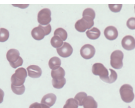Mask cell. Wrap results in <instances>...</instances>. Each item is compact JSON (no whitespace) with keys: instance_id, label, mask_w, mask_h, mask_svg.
Wrapping results in <instances>:
<instances>
[{"instance_id":"3957f363","label":"cell","mask_w":135,"mask_h":108,"mask_svg":"<svg viewBox=\"0 0 135 108\" xmlns=\"http://www.w3.org/2000/svg\"><path fill=\"white\" fill-rule=\"evenodd\" d=\"M94 18L87 16H83V18L79 20L75 24V28L80 33H84L94 26Z\"/></svg>"},{"instance_id":"2e32d148","label":"cell","mask_w":135,"mask_h":108,"mask_svg":"<svg viewBox=\"0 0 135 108\" xmlns=\"http://www.w3.org/2000/svg\"><path fill=\"white\" fill-rule=\"evenodd\" d=\"M83 108H97L98 104L93 97L88 96L83 101Z\"/></svg>"},{"instance_id":"83f0119b","label":"cell","mask_w":135,"mask_h":108,"mask_svg":"<svg viewBox=\"0 0 135 108\" xmlns=\"http://www.w3.org/2000/svg\"><path fill=\"white\" fill-rule=\"evenodd\" d=\"M95 12L92 8H88L85 9L83 12V16H90L95 19Z\"/></svg>"},{"instance_id":"e0dca14e","label":"cell","mask_w":135,"mask_h":108,"mask_svg":"<svg viewBox=\"0 0 135 108\" xmlns=\"http://www.w3.org/2000/svg\"><path fill=\"white\" fill-rule=\"evenodd\" d=\"M87 37L91 40H96L100 37L101 32L96 27L88 30L86 33Z\"/></svg>"},{"instance_id":"6da1fadb","label":"cell","mask_w":135,"mask_h":108,"mask_svg":"<svg viewBox=\"0 0 135 108\" xmlns=\"http://www.w3.org/2000/svg\"><path fill=\"white\" fill-rule=\"evenodd\" d=\"M7 59L10 65L13 68L21 66L23 63L22 58L20 56L19 51L15 49L9 50L7 53Z\"/></svg>"},{"instance_id":"4dcf8cb0","label":"cell","mask_w":135,"mask_h":108,"mask_svg":"<svg viewBox=\"0 0 135 108\" xmlns=\"http://www.w3.org/2000/svg\"><path fill=\"white\" fill-rule=\"evenodd\" d=\"M29 108H42V104L38 103V102H35L31 105Z\"/></svg>"},{"instance_id":"277c9868","label":"cell","mask_w":135,"mask_h":108,"mask_svg":"<svg viewBox=\"0 0 135 108\" xmlns=\"http://www.w3.org/2000/svg\"><path fill=\"white\" fill-rule=\"evenodd\" d=\"M92 71L94 75L99 76L103 81L108 83L109 73L108 70L103 64L101 63L94 64L92 66Z\"/></svg>"},{"instance_id":"5b68a950","label":"cell","mask_w":135,"mask_h":108,"mask_svg":"<svg viewBox=\"0 0 135 108\" xmlns=\"http://www.w3.org/2000/svg\"><path fill=\"white\" fill-rule=\"evenodd\" d=\"M121 99L126 103L132 102L135 98L133 88L131 85L125 84L121 86L119 90Z\"/></svg>"},{"instance_id":"30bf717a","label":"cell","mask_w":135,"mask_h":108,"mask_svg":"<svg viewBox=\"0 0 135 108\" xmlns=\"http://www.w3.org/2000/svg\"><path fill=\"white\" fill-rule=\"evenodd\" d=\"M122 47L128 51H131L135 48V39L131 35H126L124 37L122 41Z\"/></svg>"},{"instance_id":"cb8c5ba5","label":"cell","mask_w":135,"mask_h":108,"mask_svg":"<svg viewBox=\"0 0 135 108\" xmlns=\"http://www.w3.org/2000/svg\"><path fill=\"white\" fill-rule=\"evenodd\" d=\"M11 88L13 92L18 95L23 94L25 90V87L24 85L20 86H16L11 85Z\"/></svg>"},{"instance_id":"d4e9b609","label":"cell","mask_w":135,"mask_h":108,"mask_svg":"<svg viewBox=\"0 0 135 108\" xmlns=\"http://www.w3.org/2000/svg\"><path fill=\"white\" fill-rule=\"evenodd\" d=\"M79 105L74 98H70L66 101L63 108H78Z\"/></svg>"},{"instance_id":"7c38bea8","label":"cell","mask_w":135,"mask_h":108,"mask_svg":"<svg viewBox=\"0 0 135 108\" xmlns=\"http://www.w3.org/2000/svg\"><path fill=\"white\" fill-rule=\"evenodd\" d=\"M104 35L105 38L109 40H114L118 37V33L115 27L110 26L105 28L104 30Z\"/></svg>"},{"instance_id":"9a60e30c","label":"cell","mask_w":135,"mask_h":108,"mask_svg":"<svg viewBox=\"0 0 135 108\" xmlns=\"http://www.w3.org/2000/svg\"><path fill=\"white\" fill-rule=\"evenodd\" d=\"M51 75L52 79L55 80H61L65 78V71L62 67H59L55 69L52 70Z\"/></svg>"},{"instance_id":"603a6c76","label":"cell","mask_w":135,"mask_h":108,"mask_svg":"<svg viewBox=\"0 0 135 108\" xmlns=\"http://www.w3.org/2000/svg\"><path fill=\"white\" fill-rule=\"evenodd\" d=\"M66 83V79L64 78L63 79L61 80H55L52 79V84L54 88L56 89H61L64 87Z\"/></svg>"},{"instance_id":"9c48e42d","label":"cell","mask_w":135,"mask_h":108,"mask_svg":"<svg viewBox=\"0 0 135 108\" xmlns=\"http://www.w3.org/2000/svg\"><path fill=\"white\" fill-rule=\"evenodd\" d=\"M58 54L62 58H68L71 55L73 52V48L71 45L67 42H64L63 45L56 49Z\"/></svg>"},{"instance_id":"7a4b0ae2","label":"cell","mask_w":135,"mask_h":108,"mask_svg":"<svg viewBox=\"0 0 135 108\" xmlns=\"http://www.w3.org/2000/svg\"><path fill=\"white\" fill-rule=\"evenodd\" d=\"M27 77L26 69L23 67L18 68L11 77V85L16 86H20L24 85Z\"/></svg>"},{"instance_id":"484cf974","label":"cell","mask_w":135,"mask_h":108,"mask_svg":"<svg viewBox=\"0 0 135 108\" xmlns=\"http://www.w3.org/2000/svg\"><path fill=\"white\" fill-rule=\"evenodd\" d=\"M109 80L108 84H112L113 83L116 81L117 79V74L114 70L109 69Z\"/></svg>"},{"instance_id":"52a82bcc","label":"cell","mask_w":135,"mask_h":108,"mask_svg":"<svg viewBox=\"0 0 135 108\" xmlns=\"http://www.w3.org/2000/svg\"><path fill=\"white\" fill-rule=\"evenodd\" d=\"M51 12L49 8H44L38 12V21L43 26L48 25L51 21Z\"/></svg>"},{"instance_id":"f546056e","label":"cell","mask_w":135,"mask_h":108,"mask_svg":"<svg viewBox=\"0 0 135 108\" xmlns=\"http://www.w3.org/2000/svg\"><path fill=\"white\" fill-rule=\"evenodd\" d=\"M42 28L45 30L46 35H49V34H50V33L51 32V26L50 24H49L48 25H46L45 26H42Z\"/></svg>"},{"instance_id":"8fae6325","label":"cell","mask_w":135,"mask_h":108,"mask_svg":"<svg viewBox=\"0 0 135 108\" xmlns=\"http://www.w3.org/2000/svg\"><path fill=\"white\" fill-rule=\"evenodd\" d=\"M27 70L28 76L32 78H38L42 75V70L38 65H30L27 68Z\"/></svg>"},{"instance_id":"44dd1931","label":"cell","mask_w":135,"mask_h":108,"mask_svg":"<svg viewBox=\"0 0 135 108\" xmlns=\"http://www.w3.org/2000/svg\"><path fill=\"white\" fill-rule=\"evenodd\" d=\"M87 96V95L85 92H80L76 94L74 99L79 106H83V102Z\"/></svg>"},{"instance_id":"4316f807","label":"cell","mask_w":135,"mask_h":108,"mask_svg":"<svg viewBox=\"0 0 135 108\" xmlns=\"http://www.w3.org/2000/svg\"><path fill=\"white\" fill-rule=\"evenodd\" d=\"M122 7V4H109V8L111 11L117 13L120 12Z\"/></svg>"},{"instance_id":"4fadbf2b","label":"cell","mask_w":135,"mask_h":108,"mask_svg":"<svg viewBox=\"0 0 135 108\" xmlns=\"http://www.w3.org/2000/svg\"><path fill=\"white\" fill-rule=\"evenodd\" d=\"M31 35L34 39L38 41L43 39L46 35L45 32L41 25L34 28L31 32Z\"/></svg>"},{"instance_id":"d590c367","label":"cell","mask_w":135,"mask_h":108,"mask_svg":"<svg viewBox=\"0 0 135 108\" xmlns=\"http://www.w3.org/2000/svg\"><path fill=\"white\" fill-rule=\"evenodd\" d=\"M0 29H1V28H0Z\"/></svg>"},{"instance_id":"f1b7e54d","label":"cell","mask_w":135,"mask_h":108,"mask_svg":"<svg viewBox=\"0 0 135 108\" xmlns=\"http://www.w3.org/2000/svg\"><path fill=\"white\" fill-rule=\"evenodd\" d=\"M128 28L130 30H135V18L132 17L129 19L126 23Z\"/></svg>"},{"instance_id":"ba28073f","label":"cell","mask_w":135,"mask_h":108,"mask_svg":"<svg viewBox=\"0 0 135 108\" xmlns=\"http://www.w3.org/2000/svg\"><path fill=\"white\" fill-rule=\"evenodd\" d=\"M96 50L94 46L90 44L83 45L80 49V55L83 59L89 60L94 56Z\"/></svg>"},{"instance_id":"5bb4252c","label":"cell","mask_w":135,"mask_h":108,"mask_svg":"<svg viewBox=\"0 0 135 108\" xmlns=\"http://www.w3.org/2000/svg\"><path fill=\"white\" fill-rule=\"evenodd\" d=\"M56 96L53 93H48L42 97L41 101V104L46 105L49 107L53 106L56 102Z\"/></svg>"},{"instance_id":"836d02e7","label":"cell","mask_w":135,"mask_h":108,"mask_svg":"<svg viewBox=\"0 0 135 108\" xmlns=\"http://www.w3.org/2000/svg\"><path fill=\"white\" fill-rule=\"evenodd\" d=\"M42 108H50L47 105L44 104H42Z\"/></svg>"},{"instance_id":"ac0fdd59","label":"cell","mask_w":135,"mask_h":108,"mask_svg":"<svg viewBox=\"0 0 135 108\" xmlns=\"http://www.w3.org/2000/svg\"><path fill=\"white\" fill-rule=\"evenodd\" d=\"M61 65V60L58 57L53 56L49 60V67L52 70L59 68L60 67Z\"/></svg>"},{"instance_id":"e575fe53","label":"cell","mask_w":135,"mask_h":108,"mask_svg":"<svg viewBox=\"0 0 135 108\" xmlns=\"http://www.w3.org/2000/svg\"></svg>"},{"instance_id":"1f68e13d","label":"cell","mask_w":135,"mask_h":108,"mask_svg":"<svg viewBox=\"0 0 135 108\" xmlns=\"http://www.w3.org/2000/svg\"><path fill=\"white\" fill-rule=\"evenodd\" d=\"M13 6L15 7H18L22 9H25L29 7V4H12Z\"/></svg>"},{"instance_id":"d6986e66","label":"cell","mask_w":135,"mask_h":108,"mask_svg":"<svg viewBox=\"0 0 135 108\" xmlns=\"http://www.w3.org/2000/svg\"><path fill=\"white\" fill-rule=\"evenodd\" d=\"M50 43L53 47L56 49L61 47L64 43L63 41L60 37L56 35H54V37L51 38Z\"/></svg>"},{"instance_id":"8992f818","label":"cell","mask_w":135,"mask_h":108,"mask_svg":"<svg viewBox=\"0 0 135 108\" xmlns=\"http://www.w3.org/2000/svg\"><path fill=\"white\" fill-rule=\"evenodd\" d=\"M124 54L120 50L113 51L110 56V65L113 68L116 69H120L123 66V60Z\"/></svg>"},{"instance_id":"d6a6232c","label":"cell","mask_w":135,"mask_h":108,"mask_svg":"<svg viewBox=\"0 0 135 108\" xmlns=\"http://www.w3.org/2000/svg\"><path fill=\"white\" fill-rule=\"evenodd\" d=\"M4 91L0 89V104L3 103L4 101Z\"/></svg>"},{"instance_id":"7402d4cb","label":"cell","mask_w":135,"mask_h":108,"mask_svg":"<svg viewBox=\"0 0 135 108\" xmlns=\"http://www.w3.org/2000/svg\"><path fill=\"white\" fill-rule=\"evenodd\" d=\"M9 37V33L8 30L4 28L0 29V42H4L7 41Z\"/></svg>"},{"instance_id":"ffe728a7","label":"cell","mask_w":135,"mask_h":108,"mask_svg":"<svg viewBox=\"0 0 135 108\" xmlns=\"http://www.w3.org/2000/svg\"><path fill=\"white\" fill-rule=\"evenodd\" d=\"M54 35L58 36L60 37L63 41H65L68 37L67 32L66 30H64V29L59 28L57 29L56 30L54 31Z\"/></svg>"}]
</instances>
